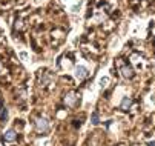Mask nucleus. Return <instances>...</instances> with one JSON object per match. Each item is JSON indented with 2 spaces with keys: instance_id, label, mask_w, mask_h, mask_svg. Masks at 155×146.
<instances>
[{
  "instance_id": "nucleus-3",
  "label": "nucleus",
  "mask_w": 155,
  "mask_h": 146,
  "mask_svg": "<svg viewBox=\"0 0 155 146\" xmlns=\"http://www.w3.org/2000/svg\"><path fill=\"white\" fill-rule=\"evenodd\" d=\"M17 140V132L14 129H8L3 134V141H15Z\"/></svg>"
},
{
  "instance_id": "nucleus-7",
  "label": "nucleus",
  "mask_w": 155,
  "mask_h": 146,
  "mask_svg": "<svg viewBox=\"0 0 155 146\" xmlns=\"http://www.w3.org/2000/svg\"><path fill=\"white\" fill-rule=\"evenodd\" d=\"M91 121H92L94 124H98V123H100V118H98V112H97V111H95V112H92Z\"/></svg>"
},
{
  "instance_id": "nucleus-1",
  "label": "nucleus",
  "mask_w": 155,
  "mask_h": 146,
  "mask_svg": "<svg viewBox=\"0 0 155 146\" xmlns=\"http://www.w3.org/2000/svg\"><path fill=\"white\" fill-rule=\"evenodd\" d=\"M34 124H35L37 132H40V134H45V132L49 131V121L45 117H37L35 121H34Z\"/></svg>"
},
{
  "instance_id": "nucleus-10",
  "label": "nucleus",
  "mask_w": 155,
  "mask_h": 146,
  "mask_svg": "<svg viewBox=\"0 0 155 146\" xmlns=\"http://www.w3.org/2000/svg\"><path fill=\"white\" fill-rule=\"evenodd\" d=\"M147 146H155V141H149V143H147Z\"/></svg>"
},
{
  "instance_id": "nucleus-9",
  "label": "nucleus",
  "mask_w": 155,
  "mask_h": 146,
  "mask_svg": "<svg viewBox=\"0 0 155 146\" xmlns=\"http://www.w3.org/2000/svg\"><path fill=\"white\" fill-rule=\"evenodd\" d=\"M6 72V68L3 66V63H2V60H0V75H3Z\"/></svg>"
},
{
  "instance_id": "nucleus-8",
  "label": "nucleus",
  "mask_w": 155,
  "mask_h": 146,
  "mask_svg": "<svg viewBox=\"0 0 155 146\" xmlns=\"http://www.w3.org/2000/svg\"><path fill=\"white\" fill-rule=\"evenodd\" d=\"M8 120V109H3L2 111V121H6Z\"/></svg>"
},
{
  "instance_id": "nucleus-5",
  "label": "nucleus",
  "mask_w": 155,
  "mask_h": 146,
  "mask_svg": "<svg viewBox=\"0 0 155 146\" xmlns=\"http://www.w3.org/2000/svg\"><path fill=\"white\" fill-rule=\"evenodd\" d=\"M121 75L124 78H132L134 77V69H132L129 65H123L121 66Z\"/></svg>"
},
{
  "instance_id": "nucleus-6",
  "label": "nucleus",
  "mask_w": 155,
  "mask_h": 146,
  "mask_svg": "<svg viewBox=\"0 0 155 146\" xmlns=\"http://www.w3.org/2000/svg\"><path fill=\"white\" fill-rule=\"evenodd\" d=\"M130 106H132V98H130V97H124V98L121 100V103H120V109L127 111Z\"/></svg>"
},
{
  "instance_id": "nucleus-4",
  "label": "nucleus",
  "mask_w": 155,
  "mask_h": 146,
  "mask_svg": "<svg viewBox=\"0 0 155 146\" xmlns=\"http://www.w3.org/2000/svg\"><path fill=\"white\" fill-rule=\"evenodd\" d=\"M87 68L86 66H77L75 68V75H77V78H80V80H83V78H86L87 77Z\"/></svg>"
},
{
  "instance_id": "nucleus-2",
  "label": "nucleus",
  "mask_w": 155,
  "mask_h": 146,
  "mask_svg": "<svg viewBox=\"0 0 155 146\" xmlns=\"http://www.w3.org/2000/svg\"><path fill=\"white\" fill-rule=\"evenodd\" d=\"M77 100H78V95H77L75 92H72V91L64 95V103H66L68 106H74L75 103H77Z\"/></svg>"
}]
</instances>
